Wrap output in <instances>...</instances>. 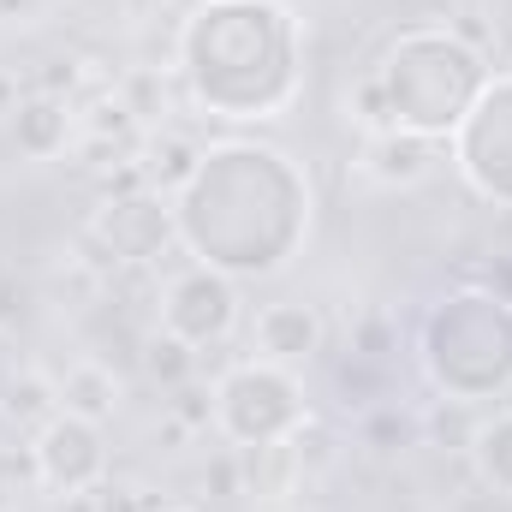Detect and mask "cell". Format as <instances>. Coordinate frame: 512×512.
I'll return each instance as SVG.
<instances>
[{"label":"cell","instance_id":"ffe728a7","mask_svg":"<svg viewBox=\"0 0 512 512\" xmlns=\"http://www.w3.org/2000/svg\"><path fill=\"white\" fill-rule=\"evenodd\" d=\"M18 96H24V90H18V78H12V72H0V114H12V108H18Z\"/></svg>","mask_w":512,"mask_h":512},{"label":"cell","instance_id":"277c9868","mask_svg":"<svg viewBox=\"0 0 512 512\" xmlns=\"http://www.w3.org/2000/svg\"><path fill=\"white\" fill-rule=\"evenodd\" d=\"M417 370L447 405H495L512 393V298L453 286L423 310Z\"/></svg>","mask_w":512,"mask_h":512},{"label":"cell","instance_id":"8992f818","mask_svg":"<svg viewBox=\"0 0 512 512\" xmlns=\"http://www.w3.org/2000/svg\"><path fill=\"white\" fill-rule=\"evenodd\" d=\"M453 173L495 209H512V72H495L447 137Z\"/></svg>","mask_w":512,"mask_h":512},{"label":"cell","instance_id":"6da1fadb","mask_svg":"<svg viewBox=\"0 0 512 512\" xmlns=\"http://www.w3.org/2000/svg\"><path fill=\"white\" fill-rule=\"evenodd\" d=\"M316 221L310 173L262 137H215L197 173L173 191V233L191 262L233 280H274L292 268Z\"/></svg>","mask_w":512,"mask_h":512},{"label":"cell","instance_id":"e0dca14e","mask_svg":"<svg viewBox=\"0 0 512 512\" xmlns=\"http://www.w3.org/2000/svg\"><path fill=\"white\" fill-rule=\"evenodd\" d=\"M197 346H185L179 334H167V328H155L149 340H143V370H149V382H161L167 393H179V387H191L197 376Z\"/></svg>","mask_w":512,"mask_h":512},{"label":"cell","instance_id":"7c38bea8","mask_svg":"<svg viewBox=\"0 0 512 512\" xmlns=\"http://www.w3.org/2000/svg\"><path fill=\"white\" fill-rule=\"evenodd\" d=\"M6 137H12V149L24 155V161H54V155H66L72 149V137H78V114H72V102L60 96V90H24L18 96V108L6 114Z\"/></svg>","mask_w":512,"mask_h":512},{"label":"cell","instance_id":"5bb4252c","mask_svg":"<svg viewBox=\"0 0 512 512\" xmlns=\"http://www.w3.org/2000/svg\"><path fill=\"white\" fill-rule=\"evenodd\" d=\"M54 411H60V382L54 376H42V370L6 376V387H0V417H6V429H18V441H30Z\"/></svg>","mask_w":512,"mask_h":512},{"label":"cell","instance_id":"8fae6325","mask_svg":"<svg viewBox=\"0 0 512 512\" xmlns=\"http://www.w3.org/2000/svg\"><path fill=\"white\" fill-rule=\"evenodd\" d=\"M447 161V143L435 137H411V131H364V149H358V173L370 185L387 191H405V185H423L435 167Z\"/></svg>","mask_w":512,"mask_h":512},{"label":"cell","instance_id":"3957f363","mask_svg":"<svg viewBox=\"0 0 512 512\" xmlns=\"http://www.w3.org/2000/svg\"><path fill=\"white\" fill-rule=\"evenodd\" d=\"M489 78H495L489 54L459 24H411L382 48L376 72L346 102V120H358V131L393 126L447 143Z\"/></svg>","mask_w":512,"mask_h":512},{"label":"cell","instance_id":"7a4b0ae2","mask_svg":"<svg viewBox=\"0 0 512 512\" xmlns=\"http://www.w3.org/2000/svg\"><path fill=\"white\" fill-rule=\"evenodd\" d=\"M173 72L203 120L268 126L304 90L298 12L286 0H197L179 18Z\"/></svg>","mask_w":512,"mask_h":512},{"label":"cell","instance_id":"44dd1931","mask_svg":"<svg viewBox=\"0 0 512 512\" xmlns=\"http://www.w3.org/2000/svg\"><path fill=\"white\" fill-rule=\"evenodd\" d=\"M143 512H197V507H143Z\"/></svg>","mask_w":512,"mask_h":512},{"label":"cell","instance_id":"ac0fdd59","mask_svg":"<svg viewBox=\"0 0 512 512\" xmlns=\"http://www.w3.org/2000/svg\"><path fill=\"white\" fill-rule=\"evenodd\" d=\"M120 102L137 126H167V90H161V72H131L120 84Z\"/></svg>","mask_w":512,"mask_h":512},{"label":"cell","instance_id":"7402d4cb","mask_svg":"<svg viewBox=\"0 0 512 512\" xmlns=\"http://www.w3.org/2000/svg\"><path fill=\"white\" fill-rule=\"evenodd\" d=\"M0 6H6V0H0Z\"/></svg>","mask_w":512,"mask_h":512},{"label":"cell","instance_id":"30bf717a","mask_svg":"<svg viewBox=\"0 0 512 512\" xmlns=\"http://www.w3.org/2000/svg\"><path fill=\"white\" fill-rule=\"evenodd\" d=\"M322 340H328V322L304 298H274V304H262L251 316V352L268 358V364L298 370V364H310L322 352Z\"/></svg>","mask_w":512,"mask_h":512},{"label":"cell","instance_id":"d6986e66","mask_svg":"<svg viewBox=\"0 0 512 512\" xmlns=\"http://www.w3.org/2000/svg\"><path fill=\"white\" fill-rule=\"evenodd\" d=\"M24 477H36V471H30V453H24V459H18V453H0V512H6L12 495H18Z\"/></svg>","mask_w":512,"mask_h":512},{"label":"cell","instance_id":"52a82bcc","mask_svg":"<svg viewBox=\"0 0 512 512\" xmlns=\"http://www.w3.org/2000/svg\"><path fill=\"white\" fill-rule=\"evenodd\" d=\"M30 471L48 495L72 501V495H90L108 483V423H90L78 411H54L30 441Z\"/></svg>","mask_w":512,"mask_h":512},{"label":"cell","instance_id":"5b68a950","mask_svg":"<svg viewBox=\"0 0 512 512\" xmlns=\"http://www.w3.org/2000/svg\"><path fill=\"white\" fill-rule=\"evenodd\" d=\"M209 423L239 453H262V447H286L310 429V399H304L298 370L268 364V358H239L209 387Z\"/></svg>","mask_w":512,"mask_h":512},{"label":"cell","instance_id":"ba28073f","mask_svg":"<svg viewBox=\"0 0 512 512\" xmlns=\"http://www.w3.org/2000/svg\"><path fill=\"white\" fill-rule=\"evenodd\" d=\"M239 316H245L239 280L221 274V268H209V262H185V268H173L167 286H161V328L179 334V340L197 346V352L221 346V340L239 328Z\"/></svg>","mask_w":512,"mask_h":512},{"label":"cell","instance_id":"9a60e30c","mask_svg":"<svg viewBox=\"0 0 512 512\" xmlns=\"http://www.w3.org/2000/svg\"><path fill=\"white\" fill-rule=\"evenodd\" d=\"M143 185L149 191H161V197H173L191 173H197V155H203V143H191L185 131H173V126H161L155 137H143Z\"/></svg>","mask_w":512,"mask_h":512},{"label":"cell","instance_id":"2e32d148","mask_svg":"<svg viewBox=\"0 0 512 512\" xmlns=\"http://www.w3.org/2000/svg\"><path fill=\"white\" fill-rule=\"evenodd\" d=\"M465 453H471L483 489H495V495H507L512 501V411H489V417L471 429Z\"/></svg>","mask_w":512,"mask_h":512},{"label":"cell","instance_id":"9c48e42d","mask_svg":"<svg viewBox=\"0 0 512 512\" xmlns=\"http://www.w3.org/2000/svg\"><path fill=\"white\" fill-rule=\"evenodd\" d=\"M90 239L114 262H155L167 245H179V233H173V197H161L149 185L102 197V209L90 215Z\"/></svg>","mask_w":512,"mask_h":512},{"label":"cell","instance_id":"4fadbf2b","mask_svg":"<svg viewBox=\"0 0 512 512\" xmlns=\"http://www.w3.org/2000/svg\"><path fill=\"white\" fill-rule=\"evenodd\" d=\"M120 399H126V387L114 376V364H102V358H78L60 376V411H78L90 423H114Z\"/></svg>","mask_w":512,"mask_h":512}]
</instances>
